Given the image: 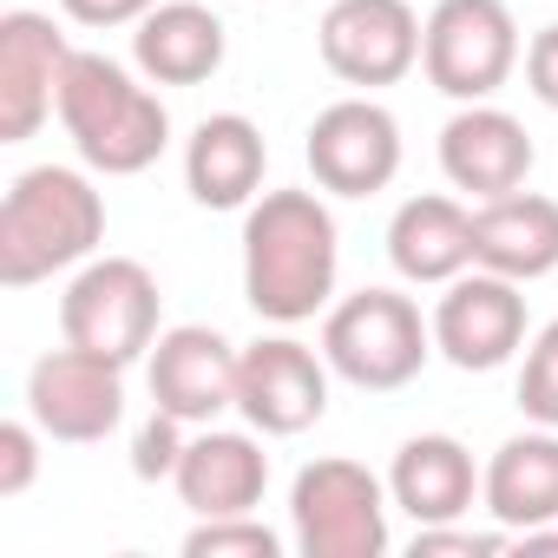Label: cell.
I'll list each match as a JSON object with an SVG mask.
<instances>
[{
  "label": "cell",
  "mask_w": 558,
  "mask_h": 558,
  "mask_svg": "<svg viewBox=\"0 0 558 558\" xmlns=\"http://www.w3.org/2000/svg\"><path fill=\"white\" fill-rule=\"evenodd\" d=\"M342 276V230L323 191H263L243 210V303L276 323L296 329L336 303Z\"/></svg>",
  "instance_id": "obj_1"
},
{
  "label": "cell",
  "mask_w": 558,
  "mask_h": 558,
  "mask_svg": "<svg viewBox=\"0 0 558 558\" xmlns=\"http://www.w3.org/2000/svg\"><path fill=\"white\" fill-rule=\"evenodd\" d=\"M106 243V197L73 165H34L0 197V283L34 290L60 269L93 263Z\"/></svg>",
  "instance_id": "obj_2"
},
{
  "label": "cell",
  "mask_w": 558,
  "mask_h": 558,
  "mask_svg": "<svg viewBox=\"0 0 558 558\" xmlns=\"http://www.w3.org/2000/svg\"><path fill=\"white\" fill-rule=\"evenodd\" d=\"M60 125L80 165L99 178H138L171 145V112L151 93V80L106 53H73L66 86H60Z\"/></svg>",
  "instance_id": "obj_3"
},
{
  "label": "cell",
  "mask_w": 558,
  "mask_h": 558,
  "mask_svg": "<svg viewBox=\"0 0 558 558\" xmlns=\"http://www.w3.org/2000/svg\"><path fill=\"white\" fill-rule=\"evenodd\" d=\"M323 355H329V368L349 388L395 395V388H408L427 368L434 323L401 290H355V296L329 303V316H323Z\"/></svg>",
  "instance_id": "obj_4"
},
{
  "label": "cell",
  "mask_w": 558,
  "mask_h": 558,
  "mask_svg": "<svg viewBox=\"0 0 558 558\" xmlns=\"http://www.w3.org/2000/svg\"><path fill=\"white\" fill-rule=\"evenodd\" d=\"M388 512V480H375L362 460L323 453L290 486V545L303 558H381L395 545Z\"/></svg>",
  "instance_id": "obj_5"
},
{
  "label": "cell",
  "mask_w": 558,
  "mask_h": 558,
  "mask_svg": "<svg viewBox=\"0 0 558 558\" xmlns=\"http://www.w3.org/2000/svg\"><path fill=\"white\" fill-rule=\"evenodd\" d=\"M158 310H165L158 276L138 256H93V263L73 269V283L60 296V336L73 349H93V355L132 368L165 336L158 329Z\"/></svg>",
  "instance_id": "obj_6"
},
{
  "label": "cell",
  "mask_w": 558,
  "mask_h": 558,
  "mask_svg": "<svg viewBox=\"0 0 558 558\" xmlns=\"http://www.w3.org/2000/svg\"><path fill=\"white\" fill-rule=\"evenodd\" d=\"M519 21L506 0H440L421 27V73L440 99L480 106L519 66Z\"/></svg>",
  "instance_id": "obj_7"
},
{
  "label": "cell",
  "mask_w": 558,
  "mask_h": 558,
  "mask_svg": "<svg viewBox=\"0 0 558 558\" xmlns=\"http://www.w3.org/2000/svg\"><path fill=\"white\" fill-rule=\"evenodd\" d=\"M27 414L60 447H99L125 421V368L93 349H47L27 368Z\"/></svg>",
  "instance_id": "obj_8"
},
{
  "label": "cell",
  "mask_w": 558,
  "mask_h": 558,
  "mask_svg": "<svg viewBox=\"0 0 558 558\" xmlns=\"http://www.w3.org/2000/svg\"><path fill=\"white\" fill-rule=\"evenodd\" d=\"M329 355L296 336H263L236 362V414L263 440H296L329 414Z\"/></svg>",
  "instance_id": "obj_9"
},
{
  "label": "cell",
  "mask_w": 558,
  "mask_h": 558,
  "mask_svg": "<svg viewBox=\"0 0 558 558\" xmlns=\"http://www.w3.org/2000/svg\"><path fill=\"white\" fill-rule=\"evenodd\" d=\"M427 323H434V355H447L460 375H493L525 349V283L473 263L466 276L440 283Z\"/></svg>",
  "instance_id": "obj_10"
},
{
  "label": "cell",
  "mask_w": 558,
  "mask_h": 558,
  "mask_svg": "<svg viewBox=\"0 0 558 558\" xmlns=\"http://www.w3.org/2000/svg\"><path fill=\"white\" fill-rule=\"evenodd\" d=\"M303 158H310L316 191H329V197H375L401 171V119L381 99H368V93L336 99V106L316 112V125L303 138Z\"/></svg>",
  "instance_id": "obj_11"
},
{
  "label": "cell",
  "mask_w": 558,
  "mask_h": 558,
  "mask_svg": "<svg viewBox=\"0 0 558 558\" xmlns=\"http://www.w3.org/2000/svg\"><path fill=\"white\" fill-rule=\"evenodd\" d=\"M421 14L408 0H329L316 27V53L342 86H401L421 66Z\"/></svg>",
  "instance_id": "obj_12"
},
{
  "label": "cell",
  "mask_w": 558,
  "mask_h": 558,
  "mask_svg": "<svg viewBox=\"0 0 558 558\" xmlns=\"http://www.w3.org/2000/svg\"><path fill=\"white\" fill-rule=\"evenodd\" d=\"M66 66H73V47L53 27V14H34V8L0 14V145H27L60 112Z\"/></svg>",
  "instance_id": "obj_13"
},
{
  "label": "cell",
  "mask_w": 558,
  "mask_h": 558,
  "mask_svg": "<svg viewBox=\"0 0 558 558\" xmlns=\"http://www.w3.org/2000/svg\"><path fill=\"white\" fill-rule=\"evenodd\" d=\"M236 362H243V349L230 336H217L210 323L165 329L145 355L151 408L178 414L184 427H210L223 408H236Z\"/></svg>",
  "instance_id": "obj_14"
},
{
  "label": "cell",
  "mask_w": 558,
  "mask_h": 558,
  "mask_svg": "<svg viewBox=\"0 0 558 558\" xmlns=\"http://www.w3.org/2000/svg\"><path fill=\"white\" fill-rule=\"evenodd\" d=\"M532 165H538L532 132H525L512 112H499L493 99L460 106V112L440 125V171H447V184L466 191L473 204L506 197V191H525Z\"/></svg>",
  "instance_id": "obj_15"
},
{
  "label": "cell",
  "mask_w": 558,
  "mask_h": 558,
  "mask_svg": "<svg viewBox=\"0 0 558 558\" xmlns=\"http://www.w3.org/2000/svg\"><path fill=\"white\" fill-rule=\"evenodd\" d=\"M178 499L197 519H230V512H256L269 493V453L256 440V427H197L184 440V460L171 473Z\"/></svg>",
  "instance_id": "obj_16"
},
{
  "label": "cell",
  "mask_w": 558,
  "mask_h": 558,
  "mask_svg": "<svg viewBox=\"0 0 558 558\" xmlns=\"http://www.w3.org/2000/svg\"><path fill=\"white\" fill-rule=\"evenodd\" d=\"M263 171H269L263 125L243 112H210L184 138V191L204 210H250L263 197Z\"/></svg>",
  "instance_id": "obj_17"
},
{
  "label": "cell",
  "mask_w": 558,
  "mask_h": 558,
  "mask_svg": "<svg viewBox=\"0 0 558 558\" xmlns=\"http://www.w3.org/2000/svg\"><path fill=\"white\" fill-rule=\"evenodd\" d=\"M230 34L204 0H158V8L132 27V66L151 86H204L223 73Z\"/></svg>",
  "instance_id": "obj_18"
},
{
  "label": "cell",
  "mask_w": 558,
  "mask_h": 558,
  "mask_svg": "<svg viewBox=\"0 0 558 558\" xmlns=\"http://www.w3.org/2000/svg\"><path fill=\"white\" fill-rule=\"evenodd\" d=\"M480 506L512 538L532 525H558V427H525L499 440L480 473Z\"/></svg>",
  "instance_id": "obj_19"
},
{
  "label": "cell",
  "mask_w": 558,
  "mask_h": 558,
  "mask_svg": "<svg viewBox=\"0 0 558 558\" xmlns=\"http://www.w3.org/2000/svg\"><path fill=\"white\" fill-rule=\"evenodd\" d=\"M388 263L401 283H421V290H440L453 276H466L473 269V210L447 191L408 197L388 217Z\"/></svg>",
  "instance_id": "obj_20"
},
{
  "label": "cell",
  "mask_w": 558,
  "mask_h": 558,
  "mask_svg": "<svg viewBox=\"0 0 558 558\" xmlns=\"http://www.w3.org/2000/svg\"><path fill=\"white\" fill-rule=\"evenodd\" d=\"M480 473L486 466H473V453L453 434H414L388 466V499L414 525H447L480 506Z\"/></svg>",
  "instance_id": "obj_21"
},
{
  "label": "cell",
  "mask_w": 558,
  "mask_h": 558,
  "mask_svg": "<svg viewBox=\"0 0 558 558\" xmlns=\"http://www.w3.org/2000/svg\"><path fill=\"white\" fill-rule=\"evenodd\" d=\"M473 263L512 283H538L558 269V197L506 191L473 210Z\"/></svg>",
  "instance_id": "obj_22"
},
{
  "label": "cell",
  "mask_w": 558,
  "mask_h": 558,
  "mask_svg": "<svg viewBox=\"0 0 558 558\" xmlns=\"http://www.w3.org/2000/svg\"><path fill=\"white\" fill-rule=\"evenodd\" d=\"M184 558H283V538L256 512H230V519H197L184 532Z\"/></svg>",
  "instance_id": "obj_23"
},
{
  "label": "cell",
  "mask_w": 558,
  "mask_h": 558,
  "mask_svg": "<svg viewBox=\"0 0 558 558\" xmlns=\"http://www.w3.org/2000/svg\"><path fill=\"white\" fill-rule=\"evenodd\" d=\"M519 414L532 427H558V316L525 342V362H519Z\"/></svg>",
  "instance_id": "obj_24"
},
{
  "label": "cell",
  "mask_w": 558,
  "mask_h": 558,
  "mask_svg": "<svg viewBox=\"0 0 558 558\" xmlns=\"http://www.w3.org/2000/svg\"><path fill=\"white\" fill-rule=\"evenodd\" d=\"M184 421L178 414H165V408H151V421L132 434V473L138 480H171L178 473V460H184Z\"/></svg>",
  "instance_id": "obj_25"
},
{
  "label": "cell",
  "mask_w": 558,
  "mask_h": 558,
  "mask_svg": "<svg viewBox=\"0 0 558 558\" xmlns=\"http://www.w3.org/2000/svg\"><path fill=\"white\" fill-rule=\"evenodd\" d=\"M40 427L34 414L27 421H0V499H21L34 480H40Z\"/></svg>",
  "instance_id": "obj_26"
},
{
  "label": "cell",
  "mask_w": 558,
  "mask_h": 558,
  "mask_svg": "<svg viewBox=\"0 0 558 558\" xmlns=\"http://www.w3.org/2000/svg\"><path fill=\"white\" fill-rule=\"evenodd\" d=\"M506 545H512V532H506V525L473 532L466 519H447V525H414V538H408V551H414V558H440V551H460V558H493V551H506Z\"/></svg>",
  "instance_id": "obj_27"
},
{
  "label": "cell",
  "mask_w": 558,
  "mask_h": 558,
  "mask_svg": "<svg viewBox=\"0 0 558 558\" xmlns=\"http://www.w3.org/2000/svg\"><path fill=\"white\" fill-rule=\"evenodd\" d=\"M525 86L545 112H558V21L525 40Z\"/></svg>",
  "instance_id": "obj_28"
},
{
  "label": "cell",
  "mask_w": 558,
  "mask_h": 558,
  "mask_svg": "<svg viewBox=\"0 0 558 558\" xmlns=\"http://www.w3.org/2000/svg\"><path fill=\"white\" fill-rule=\"evenodd\" d=\"M151 8H158V0H60V14H66L73 27H93V34H106V27H138Z\"/></svg>",
  "instance_id": "obj_29"
}]
</instances>
